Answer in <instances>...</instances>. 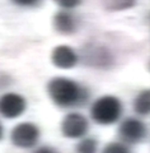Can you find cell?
Segmentation results:
<instances>
[{
    "mask_svg": "<svg viewBox=\"0 0 150 153\" xmlns=\"http://www.w3.org/2000/svg\"><path fill=\"white\" fill-rule=\"evenodd\" d=\"M83 59L84 63L92 68L107 69L115 64L113 54L104 45H86L83 49Z\"/></svg>",
    "mask_w": 150,
    "mask_h": 153,
    "instance_id": "3",
    "label": "cell"
},
{
    "mask_svg": "<svg viewBox=\"0 0 150 153\" xmlns=\"http://www.w3.org/2000/svg\"><path fill=\"white\" fill-rule=\"evenodd\" d=\"M98 142L94 138H84L76 144V153H97Z\"/></svg>",
    "mask_w": 150,
    "mask_h": 153,
    "instance_id": "12",
    "label": "cell"
},
{
    "mask_svg": "<svg viewBox=\"0 0 150 153\" xmlns=\"http://www.w3.org/2000/svg\"><path fill=\"white\" fill-rule=\"evenodd\" d=\"M47 93L51 101L59 107L80 106L88 100L86 88L65 76L52 78L47 84Z\"/></svg>",
    "mask_w": 150,
    "mask_h": 153,
    "instance_id": "1",
    "label": "cell"
},
{
    "mask_svg": "<svg viewBox=\"0 0 150 153\" xmlns=\"http://www.w3.org/2000/svg\"><path fill=\"white\" fill-rule=\"evenodd\" d=\"M54 27L61 35H71L76 30V25L72 16L67 12H59L54 17Z\"/></svg>",
    "mask_w": 150,
    "mask_h": 153,
    "instance_id": "9",
    "label": "cell"
},
{
    "mask_svg": "<svg viewBox=\"0 0 150 153\" xmlns=\"http://www.w3.org/2000/svg\"><path fill=\"white\" fill-rule=\"evenodd\" d=\"M122 114V103L116 96L106 94L92 105V119L99 125H111L120 120Z\"/></svg>",
    "mask_w": 150,
    "mask_h": 153,
    "instance_id": "2",
    "label": "cell"
},
{
    "mask_svg": "<svg viewBox=\"0 0 150 153\" xmlns=\"http://www.w3.org/2000/svg\"><path fill=\"white\" fill-rule=\"evenodd\" d=\"M102 153H132V152L122 142H111L102 149Z\"/></svg>",
    "mask_w": 150,
    "mask_h": 153,
    "instance_id": "13",
    "label": "cell"
},
{
    "mask_svg": "<svg viewBox=\"0 0 150 153\" xmlns=\"http://www.w3.org/2000/svg\"><path fill=\"white\" fill-rule=\"evenodd\" d=\"M27 108V101L22 94L5 93L0 97V114L5 119H17L24 114Z\"/></svg>",
    "mask_w": 150,
    "mask_h": 153,
    "instance_id": "7",
    "label": "cell"
},
{
    "mask_svg": "<svg viewBox=\"0 0 150 153\" xmlns=\"http://www.w3.org/2000/svg\"><path fill=\"white\" fill-rule=\"evenodd\" d=\"M104 9L109 12H118L132 8L136 4V0H102Z\"/></svg>",
    "mask_w": 150,
    "mask_h": 153,
    "instance_id": "11",
    "label": "cell"
},
{
    "mask_svg": "<svg viewBox=\"0 0 150 153\" xmlns=\"http://www.w3.org/2000/svg\"><path fill=\"white\" fill-rule=\"evenodd\" d=\"M134 110L141 116H148L150 112V91H141L134 101Z\"/></svg>",
    "mask_w": 150,
    "mask_h": 153,
    "instance_id": "10",
    "label": "cell"
},
{
    "mask_svg": "<svg viewBox=\"0 0 150 153\" xmlns=\"http://www.w3.org/2000/svg\"><path fill=\"white\" fill-rule=\"evenodd\" d=\"M33 153H59V152L51 147H41V148H38V149H36Z\"/></svg>",
    "mask_w": 150,
    "mask_h": 153,
    "instance_id": "16",
    "label": "cell"
},
{
    "mask_svg": "<svg viewBox=\"0 0 150 153\" xmlns=\"http://www.w3.org/2000/svg\"><path fill=\"white\" fill-rule=\"evenodd\" d=\"M118 135L125 144H139L148 138V126L136 117H129L121 123Z\"/></svg>",
    "mask_w": 150,
    "mask_h": 153,
    "instance_id": "4",
    "label": "cell"
},
{
    "mask_svg": "<svg viewBox=\"0 0 150 153\" xmlns=\"http://www.w3.org/2000/svg\"><path fill=\"white\" fill-rule=\"evenodd\" d=\"M78 55L67 45H59L52 50L51 61L59 69H71L78 64Z\"/></svg>",
    "mask_w": 150,
    "mask_h": 153,
    "instance_id": "8",
    "label": "cell"
},
{
    "mask_svg": "<svg viewBox=\"0 0 150 153\" xmlns=\"http://www.w3.org/2000/svg\"><path fill=\"white\" fill-rule=\"evenodd\" d=\"M54 1L65 9H70V8H75L78 7L81 0H54Z\"/></svg>",
    "mask_w": 150,
    "mask_h": 153,
    "instance_id": "14",
    "label": "cell"
},
{
    "mask_svg": "<svg viewBox=\"0 0 150 153\" xmlns=\"http://www.w3.org/2000/svg\"><path fill=\"white\" fill-rule=\"evenodd\" d=\"M12 1L22 7H35L40 3V0H12Z\"/></svg>",
    "mask_w": 150,
    "mask_h": 153,
    "instance_id": "15",
    "label": "cell"
},
{
    "mask_svg": "<svg viewBox=\"0 0 150 153\" xmlns=\"http://www.w3.org/2000/svg\"><path fill=\"white\" fill-rule=\"evenodd\" d=\"M89 130V121L79 112L67 114L61 121V133L67 139H79Z\"/></svg>",
    "mask_w": 150,
    "mask_h": 153,
    "instance_id": "6",
    "label": "cell"
},
{
    "mask_svg": "<svg viewBox=\"0 0 150 153\" xmlns=\"http://www.w3.org/2000/svg\"><path fill=\"white\" fill-rule=\"evenodd\" d=\"M12 143L18 148H33L40 139V129L36 124L21 123L12 130Z\"/></svg>",
    "mask_w": 150,
    "mask_h": 153,
    "instance_id": "5",
    "label": "cell"
},
{
    "mask_svg": "<svg viewBox=\"0 0 150 153\" xmlns=\"http://www.w3.org/2000/svg\"><path fill=\"white\" fill-rule=\"evenodd\" d=\"M3 138V126H1V124H0V139Z\"/></svg>",
    "mask_w": 150,
    "mask_h": 153,
    "instance_id": "17",
    "label": "cell"
}]
</instances>
